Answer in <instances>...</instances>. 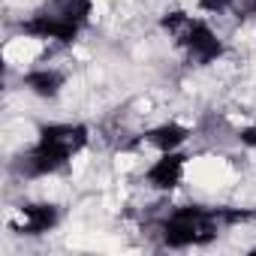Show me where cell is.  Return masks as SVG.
I'll use <instances>...</instances> for the list:
<instances>
[{
  "mask_svg": "<svg viewBox=\"0 0 256 256\" xmlns=\"http://www.w3.org/2000/svg\"><path fill=\"white\" fill-rule=\"evenodd\" d=\"M18 30H22V36L24 40H30V42H54V46H72L78 36H82V24H76V22H70V18H64V16H58L54 10H40V12H34V16H28L22 24H18Z\"/></svg>",
  "mask_w": 256,
  "mask_h": 256,
  "instance_id": "obj_1",
  "label": "cell"
},
{
  "mask_svg": "<svg viewBox=\"0 0 256 256\" xmlns=\"http://www.w3.org/2000/svg\"><path fill=\"white\" fill-rule=\"evenodd\" d=\"M178 46L184 48L187 60L196 66H211L226 54V42L223 36L211 28V22L205 18H190V24L184 28V34L178 36Z\"/></svg>",
  "mask_w": 256,
  "mask_h": 256,
  "instance_id": "obj_2",
  "label": "cell"
},
{
  "mask_svg": "<svg viewBox=\"0 0 256 256\" xmlns=\"http://www.w3.org/2000/svg\"><path fill=\"white\" fill-rule=\"evenodd\" d=\"M36 145L60 154L64 160H72L76 154H82L90 142V126L84 124H70V120H52V124H42L36 130Z\"/></svg>",
  "mask_w": 256,
  "mask_h": 256,
  "instance_id": "obj_3",
  "label": "cell"
},
{
  "mask_svg": "<svg viewBox=\"0 0 256 256\" xmlns=\"http://www.w3.org/2000/svg\"><path fill=\"white\" fill-rule=\"evenodd\" d=\"M184 172H187V154L181 151H163L148 169H145V184L157 193H172L181 181H184Z\"/></svg>",
  "mask_w": 256,
  "mask_h": 256,
  "instance_id": "obj_4",
  "label": "cell"
},
{
  "mask_svg": "<svg viewBox=\"0 0 256 256\" xmlns=\"http://www.w3.org/2000/svg\"><path fill=\"white\" fill-rule=\"evenodd\" d=\"M58 223H60V208L54 202H24L18 208V226H16V232L40 238V235L54 232Z\"/></svg>",
  "mask_w": 256,
  "mask_h": 256,
  "instance_id": "obj_5",
  "label": "cell"
},
{
  "mask_svg": "<svg viewBox=\"0 0 256 256\" xmlns=\"http://www.w3.org/2000/svg\"><path fill=\"white\" fill-rule=\"evenodd\" d=\"M64 84H66V76L54 66H34L22 72V88L36 100H58L64 94Z\"/></svg>",
  "mask_w": 256,
  "mask_h": 256,
  "instance_id": "obj_6",
  "label": "cell"
},
{
  "mask_svg": "<svg viewBox=\"0 0 256 256\" xmlns=\"http://www.w3.org/2000/svg\"><path fill=\"white\" fill-rule=\"evenodd\" d=\"M190 139V126L178 124V120H163L157 126H148V130L142 133V142L151 145L157 154L163 151H181Z\"/></svg>",
  "mask_w": 256,
  "mask_h": 256,
  "instance_id": "obj_7",
  "label": "cell"
},
{
  "mask_svg": "<svg viewBox=\"0 0 256 256\" xmlns=\"http://www.w3.org/2000/svg\"><path fill=\"white\" fill-rule=\"evenodd\" d=\"M196 6L199 12H208V16H226L235 6V0H196Z\"/></svg>",
  "mask_w": 256,
  "mask_h": 256,
  "instance_id": "obj_8",
  "label": "cell"
},
{
  "mask_svg": "<svg viewBox=\"0 0 256 256\" xmlns=\"http://www.w3.org/2000/svg\"><path fill=\"white\" fill-rule=\"evenodd\" d=\"M238 142H241L244 148H256V124L241 126V130H238Z\"/></svg>",
  "mask_w": 256,
  "mask_h": 256,
  "instance_id": "obj_9",
  "label": "cell"
},
{
  "mask_svg": "<svg viewBox=\"0 0 256 256\" xmlns=\"http://www.w3.org/2000/svg\"><path fill=\"white\" fill-rule=\"evenodd\" d=\"M241 16H256V0H244V4H241Z\"/></svg>",
  "mask_w": 256,
  "mask_h": 256,
  "instance_id": "obj_10",
  "label": "cell"
},
{
  "mask_svg": "<svg viewBox=\"0 0 256 256\" xmlns=\"http://www.w3.org/2000/svg\"><path fill=\"white\" fill-rule=\"evenodd\" d=\"M250 253H253V256H256V247H250Z\"/></svg>",
  "mask_w": 256,
  "mask_h": 256,
  "instance_id": "obj_11",
  "label": "cell"
}]
</instances>
